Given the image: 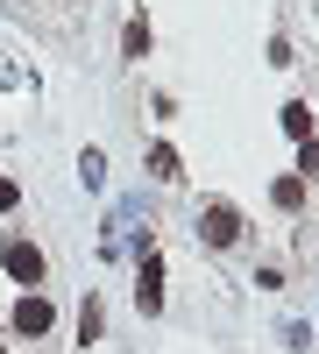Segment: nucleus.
Returning <instances> with one entry per match:
<instances>
[{
	"mask_svg": "<svg viewBox=\"0 0 319 354\" xmlns=\"http://www.w3.org/2000/svg\"><path fill=\"white\" fill-rule=\"evenodd\" d=\"M128 57H149V21H128V36H121Z\"/></svg>",
	"mask_w": 319,
	"mask_h": 354,
	"instance_id": "obj_9",
	"label": "nucleus"
},
{
	"mask_svg": "<svg viewBox=\"0 0 319 354\" xmlns=\"http://www.w3.org/2000/svg\"><path fill=\"white\" fill-rule=\"evenodd\" d=\"M298 177H305V185L319 177V135H305V142H298Z\"/></svg>",
	"mask_w": 319,
	"mask_h": 354,
	"instance_id": "obj_8",
	"label": "nucleus"
},
{
	"mask_svg": "<svg viewBox=\"0 0 319 354\" xmlns=\"http://www.w3.org/2000/svg\"><path fill=\"white\" fill-rule=\"evenodd\" d=\"M135 305H142V312H156V305H163V262H156V255H142V283H135Z\"/></svg>",
	"mask_w": 319,
	"mask_h": 354,
	"instance_id": "obj_4",
	"label": "nucleus"
},
{
	"mask_svg": "<svg viewBox=\"0 0 319 354\" xmlns=\"http://www.w3.org/2000/svg\"><path fill=\"white\" fill-rule=\"evenodd\" d=\"M78 170H85V185H100V177H107V156H100V149H85V156H78Z\"/></svg>",
	"mask_w": 319,
	"mask_h": 354,
	"instance_id": "obj_10",
	"label": "nucleus"
},
{
	"mask_svg": "<svg viewBox=\"0 0 319 354\" xmlns=\"http://www.w3.org/2000/svg\"><path fill=\"white\" fill-rule=\"evenodd\" d=\"M284 135H298V142L312 135V106H305V100H298V106H284Z\"/></svg>",
	"mask_w": 319,
	"mask_h": 354,
	"instance_id": "obj_7",
	"label": "nucleus"
},
{
	"mask_svg": "<svg viewBox=\"0 0 319 354\" xmlns=\"http://www.w3.org/2000/svg\"><path fill=\"white\" fill-rule=\"evenodd\" d=\"M199 241H206V248H235V241H241V213L213 198L206 213H199Z\"/></svg>",
	"mask_w": 319,
	"mask_h": 354,
	"instance_id": "obj_2",
	"label": "nucleus"
},
{
	"mask_svg": "<svg viewBox=\"0 0 319 354\" xmlns=\"http://www.w3.org/2000/svg\"><path fill=\"white\" fill-rule=\"evenodd\" d=\"M15 205H21V185H15V177H0V213H15Z\"/></svg>",
	"mask_w": 319,
	"mask_h": 354,
	"instance_id": "obj_11",
	"label": "nucleus"
},
{
	"mask_svg": "<svg viewBox=\"0 0 319 354\" xmlns=\"http://www.w3.org/2000/svg\"><path fill=\"white\" fill-rule=\"evenodd\" d=\"M270 198L284 205V213H298V205H305V177H277V185H270Z\"/></svg>",
	"mask_w": 319,
	"mask_h": 354,
	"instance_id": "obj_6",
	"label": "nucleus"
},
{
	"mask_svg": "<svg viewBox=\"0 0 319 354\" xmlns=\"http://www.w3.org/2000/svg\"><path fill=\"white\" fill-rule=\"evenodd\" d=\"M8 326L21 333V340H43L50 326H57V312H50V298H36V290H21V305H15V319Z\"/></svg>",
	"mask_w": 319,
	"mask_h": 354,
	"instance_id": "obj_3",
	"label": "nucleus"
},
{
	"mask_svg": "<svg viewBox=\"0 0 319 354\" xmlns=\"http://www.w3.org/2000/svg\"><path fill=\"white\" fill-rule=\"evenodd\" d=\"M149 177H156V185H178V149H170V142H156V149H149Z\"/></svg>",
	"mask_w": 319,
	"mask_h": 354,
	"instance_id": "obj_5",
	"label": "nucleus"
},
{
	"mask_svg": "<svg viewBox=\"0 0 319 354\" xmlns=\"http://www.w3.org/2000/svg\"><path fill=\"white\" fill-rule=\"evenodd\" d=\"M0 270H8L21 290H28V283H43V248L28 241V234H8V241H0Z\"/></svg>",
	"mask_w": 319,
	"mask_h": 354,
	"instance_id": "obj_1",
	"label": "nucleus"
}]
</instances>
